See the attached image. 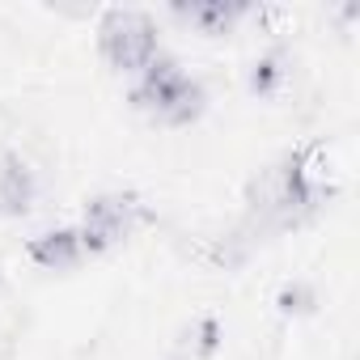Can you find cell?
I'll use <instances>...</instances> for the list:
<instances>
[{
    "mask_svg": "<svg viewBox=\"0 0 360 360\" xmlns=\"http://www.w3.org/2000/svg\"><path fill=\"white\" fill-rule=\"evenodd\" d=\"M34 200H39V178L30 161L13 148H0V217L18 221L34 208Z\"/></svg>",
    "mask_w": 360,
    "mask_h": 360,
    "instance_id": "cell-5",
    "label": "cell"
},
{
    "mask_svg": "<svg viewBox=\"0 0 360 360\" xmlns=\"http://www.w3.org/2000/svg\"><path fill=\"white\" fill-rule=\"evenodd\" d=\"M98 56L106 60V68L123 77H140L161 56L157 22L144 9H106L98 22Z\"/></svg>",
    "mask_w": 360,
    "mask_h": 360,
    "instance_id": "cell-2",
    "label": "cell"
},
{
    "mask_svg": "<svg viewBox=\"0 0 360 360\" xmlns=\"http://www.w3.org/2000/svg\"><path fill=\"white\" fill-rule=\"evenodd\" d=\"M26 259L43 271H72L81 259H85V246H81V233L72 225L64 229H47V233H34L26 242Z\"/></svg>",
    "mask_w": 360,
    "mask_h": 360,
    "instance_id": "cell-6",
    "label": "cell"
},
{
    "mask_svg": "<svg viewBox=\"0 0 360 360\" xmlns=\"http://www.w3.org/2000/svg\"><path fill=\"white\" fill-rule=\"evenodd\" d=\"M217 343H221V322L212 314H204V318H195L183 335H178L174 360H208L217 352Z\"/></svg>",
    "mask_w": 360,
    "mask_h": 360,
    "instance_id": "cell-7",
    "label": "cell"
},
{
    "mask_svg": "<svg viewBox=\"0 0 360 360\" xmlns=\"http://www.w3.org/2000/svg\"><path fill=\"white\" fill-rule=\"evenodd\" d=\"M131 106L161 127H187L208 110V89L174 56H157L131 85Z\"/></svg>",
    "mask_w": 360,
    "mask_h": 360,
    "instance_id": "cell-1",
    "label": "cell"
},
{
    "mask_svg": "<svg viewBox=\"0 0 360 360\" xmlns=\"http://www.w3.org/2000/svg\"><path fill=\"white\" fill-rule=\"evenodd\" d=\"M144 221H148V212L136 191H98L94 200H85L77 233H81L85 255H106V250L123 246Z\"/></svg>",
    "mask_w": 360,
    "mask_h": 360,
    "instance_id": "cell-3",
    "label": "cell"
},
{
    "mask_svg": "<svg viewBox=\"0 0 360 360\" xmlns=\"http://www.w3.org/2000/svg\"><path fill=\"white\" fill-rule=\"evenodd\" d=\"M0 284H5V271H0Z\"/></svg>",
    "mask_w": 360,
    "mask_h": 360,
    "instance_id": "cell-9",
    "label": "cell"
},
{
    "mask_svg": "<svg viewBox=\"0 0 360 360\" xmlns=\"http://www.w3.org/2000/svg\"><path fill=\"white\" fill-rule=\"evenodd\" d=\"M250 13H255V5H246V0H174L169 5L174 22H183L208 39L233 34V26H242Z\"/></svg>",
    "mask_w": 360,
    "mask_h": 360,
    "instance_id": "cell-4",
    "label": "cell"
},
{
    "mask_svg": "<svg viewBox=\"0 0 360 360\" xmlns=\"http://www.w3.org/2000/svg\"><path fill=\"white\" fill-rule=\"evenodd\" d=\"M284 81H288V60L280 51H267V56L255 60V68H250V94L271 98V94H280Z\"/></svg>",
    "mask_w": 360,
    "mask_h": 360,
    "instance_id": "cell-8",
    "label": "cell"
}]
</instances>
